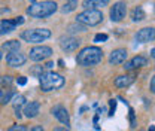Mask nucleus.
<instances>
[{"label":"nucleus","mask_w":155,"mask_h":131,"mask_svg":"<svg viewBox=\"0 0 155 131\" xmlns=\"http://www.w3.org/2000/svg\"><path fill=\"white\" fill-rule=\"evenodd\" d=\"M15 116H17L18 119H21V118H22V115H21V109H15Z\"/></svg>","instance_id":"c9c22d12"},{"label":"nucleus","mask_w":155,"mask_h":131,"mask_svg":"<svg viewBox=\"0 0 155 131\" xmlns=\"http://www.w3.org/2000/svg\"><path fill=\"white\" fill-rule=\"evenodd\" d=\"M58 42H60L61 49L66 51V52L76 51L78 48H79V45H81V40L78 38H73V36H63V38H60Z\"/></svg>","instance_id":"1a4fd4ad"},{"label":"nucleus","mask_w":155,"mask_h":131,"mask_svg":"<svg viewBox=\"0 0 155 131\" xmlns=\"http://www.w3.org/2000/svg\"><path fill=\"white\" fill-rule=\"evenodd\" d=\"M52 131H69V130H67L66 127H55Z\"/></svg>","instance_id":"e433bc0d"},{"label":"nucleus","mask_w":155,"mask_h":131,"mask_svg":"<svg viewBox=\"0 0 155 131\" xmlns=\"http://www.w3.org/2000/svg\"><path fill=\"white\" fill-rule=\"evenodd\" d=\"M151 57H152V58H155V48L151 51Z\"/></svg>","instance_id":"a19ab883"},{"label":"nucleus","mask_w":155,"mask_h":131,"mask_svg":"<svg viewBox=\"0 0 155 131\" xmlns=\"http://www.w3.org/2000/svg\"><path fill=\"white\" fill-rule=\"evenodd\" d=\"M30 131H45V130H43V128H42L40 125H33V127H31V130H30Z\"/></svg>","instance_id":"72a5a7b5"},{"label":"nucleus","mask_w":155,"mask_h":131,"mask_svg":"<svg viewBox=\"0 0 155 131\" xmlns=\"http://www.w3.org/2000/svg\"><path fill=\"white\" fill-rule=\"evenodd\" d=\"M67 31H69V33H81V31H87V27L76 22V24H70V25L67 27Z\"/></svg>","instance_id":"4be33fe9"},{"label":"nucleus","mask_w":155,"mask_h":131,"mask_svg":"<svg viewBox=\"0 0 155 131\" xmlns=\"http://www.w3.org/2000/svg\"><path fill=\"white\" fill-rule=\"evenodd\" d=\"M43 67H45V72H46V70H51V69L54 67V63H52V61H48V63H46Z\"/></svg>","instance_id":"2f4dec72"},{"label":"nucleus","mask_w":155,"mask_h":131,"mask_svg":"<svg viewBox=\"0 0 155 131\" xmlns=\"http://www.w3.org/2000/svg\"><path fill=\"white\" fill-rule=\"evenodd\" d=\"M116 103H118V101H116L115 98L109 100V107H110V109H109V113H107L109 116H114V115H115V110H116Z\"/></svg>","instance_id":"bb28decb"},{"label":"nucleus","mask_w":155,"mask_h":131,"mask_svg":"<svg viewBox=\"0 0 155 131\" xmlns=\"http://www.w3.org/2000/svg\"><path fill=\"white\" fill-rule=\"evenodd\" d=\"M2 49L8 51L9 54L18 52L19 49H21V42H18V40H8V42H5V43L2 45Z\"/></svg>","instance_id":"f3484780"},{"label":"nucleus","mask_w":155,"mask_h":131,"mask_svg":"<svg viewBox=\"0 0 155 131\" xmlns=\"http://www.w3.org/2000/svg\"><path fill=\"white\" fill-rule=\"evenodd\" d=\"M57 3L55 2H51V0H45V2H31L30 6L27 8V14L31 17V18L36 19H43L48 18L51 15L55 14L57 11Z\"/></svg>","instance_id":"f257e3e1"},{"label":"nucleus","mask_w":155,"mask_h":131,"mask_svg":"<svg viewBox=\"0 0 155 131\" xmlns=\"http://www.w3.org/2000/svg\"><path fill=\"white\" fill-rule=\"evenodd\" d=\"M39 84H40V90L45 93L58 90L64 85V77L58 75L55 72H45L43 75L39 77Z\"/></svg>","instance_id":"7ed1b4c3"},{"label":"nucleus","mask_w":155,"mask_h":131,"mask_svg":"<svg viewBox=\"0 0 155 131\" xmlns=\"http://www.w3.org/2000/svg\"><path fill=\"white\" fill-rule=\"evenodd\" d=\"M58 66H60V67H64V61H63L61 58L58 60Z\"/></svg>","instance_id":"4c0bfd02"},{"label":"nucleus","mask_w":155,"mask_h":131,"mask_svg":"<svg viewBox=\"0 0 155 131\" xmlns=\"http://www.w3.org/2000/svg\"><path fill=\"white\" fill-rule=\"evenodd\" d=\"M52 55V49L49 46H35L30 49L28 57L31 61H43V60H48L49 57Z\"/></svg>","instance_id":"423d86ee"},{"label":"nucleus","mask_w":155,"mask_h":131,"mask_svg":"<svg viewBox=\"0 0 155 131\" xmlns=\"http://www.w3.org/2000/svg\"><path fill=\"white\" fill-rule=\"evenodd\" d=\"M40 112V103L39 101H30V103H25L24 106V115L27 118H36Z\"/></svg>","instance_id":"4468645a"},{"label":"nucleus","mask_w":155,"mask_h":131,"mask_svg":"<svg viewBox=\"0 0 155 131\" xmlns=\"http://www.w3.org/2000/svg\"><path fill=\"white\" fill-rule=\"evenodd\" d=\"M14 22H15V25L18 27V25H21V24H24V18H22V17H17V18L14 19Z\"/></svg>","instance_id":"7c9ffc66"},{"label":"nucleus","mask_w":155,"mask_h":131,"mask_svg":"<svg viewBox=\"0 0 155 131\" xmlns=\"http://www.w3.org/2000/svg\"><path fill=\"white\" fill-rule=\"evenodd\" d=\"M17 84L21 85V87H24V85L27 84V77H25V76H18V77H17Z\"/></svg>","instance_id":"c756f323"},{"label":"nucleus","mask_w":155,"mask_h":131,"mask_svg":"<svg viewBox=\"0 0 155 131\" xmlns=\"http://www.w3.org/2000/svg\"><path fill=\"white\" fill-rule=\"evenodd\" d=\"M128 118H130V125H131V128H134L136 127V112L133 107H130V110H128Z\"/></svg>","instance_id":"a878e982"},{"label":"nucleus","mask_w":155,"mask_h":131,"mask_svg":"<svg viewBox=\"0 0 155 131\" xmlns=\"http://www.w3.org/2000/svg\"><path fill=\"white\" fill-rule=\"evenodd\" d=\"M103 21V14L98 9H87L81 14H78L76 22L82 24V25H97Z\"/></svg>","instance_id":"20e7f679"},{"label":"nucleus","mask_w":155,"mask_h":131,"mask_svg":"<svg viewBox=\"0 0 155 131\" xmlns=\"http://www.w3.org/2000/svg\"><path fill=\"white\" fill-rule=\"evenodd\" d=\"M11 101H12V104H14L15 109H21V106H25V97L21 95V94H15Z\"/></svg>","instance_id":"6ab92c4d"},{"label":"nucleus","mask_w":155,"mask_h":131,"mask_svg":"<svg viewBox=\"0 0 155 131\" xmlns=\"http://www.w3.org/2000/svg\"><path fill=\"white\" fill-rule=\"evenodd\" d=\"M51 113L57 118L63 125H66V128H69V127H70V116H69V112H67V109H66L64 106H61V104H55V106L51 109Z\"/></svg>","instance_id":"6e6552de"},{"label":"nucleus","mask_w":155,"mask_h":131,"mask_svg":"<svg viewBox=\"0 0 155 131\" xmlns=\"http://www.w3.org/2000/svg\"><path fill=\"white\" fill-rule=\"evenodd\" d=\"M136 80V75H122V76H118L115 79V87L116 88H127V87H130L133 82Z\"/></svg>","instance_id":"2eb2a0df"},{"label":"nucleus","mask_w":155,"mask_h":131,"mask_svg":"<svg viewBox=\"0 0 155 131\" xmlns=\"http://www.w3.org/2000/svg\"><path fill=\"white\" fill-rule=\"evenodd\" d=\"M15 28H17V25H15L14 19H2V22H0V36L12 33Z\"/></svg>","instance_id":"dca6fc26"},{"label":"nucleus","mask_w":155,"mask_h":131,"mask_svg":"<svg viewBox=\"0 0 155 131\" xmlns=\"http://www.w3.org/2000/svg\"><path fill=\"white\" fill-rule=\"evenodd\" d=\"M145 66H148V58H146V57H143V55H136L134 58H131L130 61H127V63H125L124 69H125L127 72H130V70L142 69V67H145Z\"/></svg>","instance_id":"9b49d317"},{"label":"nucleus","mask_w":155,"mask_h":131,"mask_svg":"<svg viewBox=\"0 0 155 131\" xmlns=\"http://www.w3.org/2000/svg\"><path fill=\"white\" fill-rule=\"evenodd\" d=\"M125 60H127V51L124 48L114 49L109 55V63L110 64H122Z\"/></svg>","instance_id":"ddd939ff"},{"label":"nucleus","mask_w":155,"mask_h":131,"mask_svg":"<svg viewBox=\"0 0 155 131\" xmlns=\"http://www.w3.org/2000/svg\"><path fill=\"white\" fill-rule=\"evenodd\" d=\"M0 85L9 88V87L12 85V77H11V76H3V77H0Z\"/></svg>","instance_id":"393cba45"},{"label":"nucleus","mask_w":155,"mask_h":131,"mask_svg":"<svg viewBox=\"0 0 155 131\" xmlns=\"http://www.w3.org/2000/svg\"><path fill=\"white\" fill-rule=\"evenodd\" d=\"M134 38L139 43L154 42L155 40V27H145V28H140V30L136 33Z\"/></svg>","instance_id":"9d476101"},{"label":"nucleus","mask_w":155,"mask_h":131,"mask_svg":"<svg viewBox=\"0 0 155 131\" xmlns=\"http://www.w3.org/2000/svg\"><path fill=\"white\" fill-rule=\"evenodd\" d=\"M151 93L155 94V75L152 76V79H151Z\"/></svg>","instance_id":"473e14b6"},{"label":"nucleus","mask_w":155,"mask_h":131,"mask_svg":"<svg viewBox=\"0 0 155 131\" xmlns=\"http://www.w3.org/2000/svg\"><path fill=\"white\" fill-rule=\"evenodd\" d=\"M21 38L28 43H40L51 38V30L48 28H31L21 33Z\"/></svg>","instance_id":"39448f33"},{"label":"nucleus","mask_w":155,"mask_h":131,"mask_svg":"<svg viewBox=\"0 0 155 131\" xmlns=\"http://www.w3.org/2000/svg\"><path fill=\"white\" fill-rule=\"evenodd\" d=\"M148 131H155V125H149V128H148Z\"/></svg>","instance_id":"ea45409f"},{"label":"nucleus","mask_w":155,"mask_h":131,"mask_svg":"<svg viewBox=\"0 0 155 131\" xmlns=\"http://www.w3.org/2000/svg\"><path fill=\"white\" fill-rule=\"evenodd\" d=\"M0 60H2V52H0Z\"/></svg>","instance_id":"37998d69"},{"label":"nucleus","mask_w":155,"mask_h":131,"mask_svg":"<svg viewBox=\"0 0 155 131\" xmlns=\"http://www.w3.org/2000/svg\"><path fill=\"white\" fill-rule=\"evenodd\" d=\"M8 131H28V128H27L25 125H18V124H15V125L9 127Z\"/></svg>","instance_id":"c85d7f7f"},{"label":"nucleus","mask_w":155,"mask_h":131,"mask_svg":"<svg viewBox=\"0 0 155 131\" xmlns=\"http://www.w3.org/2000/svg\"><path fill=\"white\" fill-rule=\"evenodd\" d=\"M9 12H11L9 8H2V9H0V15H2V14H9Z\"/></svg>","instance_id":"f704fd0d"},{"label":"nucleus","mask_w":155,"mask_h":131,"mask_svg":"<svg viewBox=\"0 0 155 131\" xmlns=\"http://www.w3.org/2000/svg\"><path fill=\"white\" fill-rule=\"evenodd\" d=\"M145 11H143V8L142 6H136L134 11H133V14H131V19L134 21V22H140V21H143L145 19Z\"/></svg>","instance_id":"a211bd4d"},{"label":"nucleus","mask_w":155,"mask_h":131,"mask_svg":"<svg viewBox=\"0 0 155 131\" xmlns=\"http://www.w3.org/2000/svg\"><path fill=\"white\" fill-rule=\"evenodd\" d=\"M76 8H78V2H75V0H72V2H66V3L63 5V8H61V12H63V14H69V12L75 11Z\"/></svg>","instance_id":"412c9836"},{"label":"nucleus","mask_w":155,"mask_h":131,"mask_svg":"<svg viewBox=\"0 0 155 131\" xmlns=\"http://www.w3.org/2000/svg\"><path fill=\"white\" fill-rule=\"evenodd\" d=\"M103 60V51L98 46H87L79 51L76 55V63L82 67H91L101 63Z\"/></svg>","instance_id":"f03ea898"},{"label":"nucleus","mask_w":155,"mask_h":131,"mask_svg":"<svg viewBox=\"0 0 155 131\" xmlns=\"http://www.w3.org/2000/svg\"><path fill=\"white\" fill-rule=\"evenodd\" d=\"M25 61H27V58L19 52H12V54L6 55V63L11 67H21V66L25 64Z\"/></svg>","instance_id":"f8f14e48"},{"label":"nucleus","mask_w":155,"mask_h":131,"mask_svg":"<svg viewBox=\"0 0 155 131\" xmlns=\"http://www.w3.org/2000/svg\"><path fill=\"white\" fill-rule=\"evenodd\" d=\"M107 39H109V36H107L106 33H98V34L94 36V42H96V43H100V42H106Z\"/></svg>","instance_id":"cd10ccee"},{"label":"nucleus","mask_w":155,"mask_h":131,"mask_svg":"<svg viewBox=\"0 0 155 131\" xmlns=\"http://www.w3.org/2000/svg\"><path fill=\"white\" fill-rule=\"evenodd\" d=\"M127 14V5L124 2H116L114 3V6L110 8V19L114 22H119L125 18Z\"/></svg>","instance_id":"0eeeda50"},{"label":"nucleus","mask_w":155,"mask_h":131,"mask_svg":"<svg viewBox=\"0 0 155 131\" xmlns=\"http://www.w3.org/2000/svg\"><path fill=\"white\" fill-rule=\"evenodd\" d=\"M2 97H3V94H2V90H0V101H2Z\"/></svg>","instance_id":"79ce46f5"},{"label":"nucleus","mask_w":155,"mask_h":131,"mask_svg":"<svg viewBox=\"0 0 155 131\" xmlns=\"http://www.w3.org/2000/svg\"><path fill=\"white\" fill-rule=\"evenodd\" d=\"M43 73H45V67L43 66H33L30 69V75L35 76V77H40Z\"/></svg>","instance_id":"5701e85b"},{"label":"nucleus","mask_w":155,"mask_h":131,"mask_svg":"<svg viewBox=\"0 0 155 131\" xmlns=\"http://www.w3.org/2000/svg\"><path fill=\"white\" fill-rule=\"evenodd\" d=\"M14 95H15V93H14L12 90H9L8 93L2 97V103H3V104H8V103H11V100H12V97H14Z\"/></svg>","instance_id":"b1692460"},{"label":"nucleus","mask_w":155,"mask_h":131,"mask_svg":"<svg viewBox=\"0 0 155 131\" xmlns=\"http://www.w3.org/2000/svg\"><path fill=\"white\" fill-rule=\"evenodd\" d=\"M87 109H88V106H82V107H81V110H79V112L82 113V112H85V110H87Z\"/></svg>","instance_id":"58836bf2"},{"label":"nucleus","mask_w":155,"mask_h":131,"mask_svg":"<svg viewBox=\"0 0 155 131\" xmlns=\"http://www.w3.org/2000/svg\"><path fill=\"white\" fill-rule=\"evenodd\" d=\"M107 3H109L107 0H85L82 5H84L85 8H90V6H91V8H93V6H97V8L101 6V8H103V6H106Z\"/></svg>","instance_id":"aec40b11"}]
</instances>
